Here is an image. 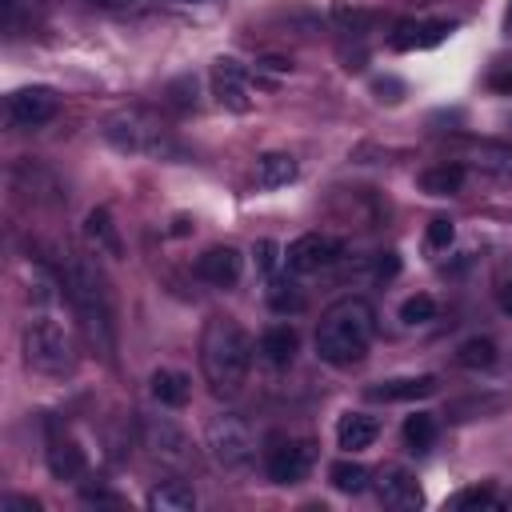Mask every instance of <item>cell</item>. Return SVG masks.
I'll use <instances>...</instances> for the list:
<instances>
[{"label":"cell","mask_w":512,"mask_h":512,"mask_svg":"<svg viewBox=\"0 0 512 512\" xmlns=\"http://www.w3.org/2000/svg\"><path fill=\"white\" fill-rule=\"evenodd\" d=\"M496 300H500V312H504V316H512V280H504V284H500Z\"/></svg>","instance_id":"cell-36"},{"label":"cell","mask_w":512,"mask_h":512,"mask_svg":"<svg viewBox=\"0 0 512 512\" xmlns=\"http://www.w3.org/2000/svg\"><path fill=\"white\" fill-rule=\"evenodd\" d=\"M460 160L484 168V172H496V176H512V148L504 144H492V140H468Z\"/></svg>","instance_id":"cell-22"},{"label":"cell","mask_w":512,"mask_h":512,"mask_svg":"<svg viewBox=\"0 0 512 512\" xmlns=\"http://www.w3.org/2000/svg\"><path fill=\"white\" fill-rule=\"evenodd\" d=\"M200 368L216 396H236L252 368V340L232 316H212L200 336Z\"/></svg>","instance_id":"cell-2"},{"label":"cell","mask_w":512,"mask_h":512,"mask_svg":"<svg viewBox=\"0 0 512 512\" xmlns=\"http://www.w3.org/2000/svg\"><path fill=\"white\" fill-rule=\"evenodd\" d=\"M104 140L120 152H132V156H156V160H176L180 156V144L168 136V128L140 112V108H124L116 116L104 120Z\"/></svg>","instance_id":"cell-5"},{"label":"cell","mask_w":512,"mask_h":512,"mask_svg":"<svg viewBox=\"0 0 512 512\" xmlns=\"http://www.w3.org/2000/svg\"><path fill=\"white\" fill-rule=\"evenodd\" d=\"M328 480H332V488L336 492H364L368 484H372V472L360 464V460H336L332 468H328Z\"/></svg>","instance_id":"cell-25"},{"label":"cell","mask_w":512,"mask_h":512,"mask_svg":"<svg viewBox=\"0 0 512 512\" xmlns=\"http://www.w3.org/2000/svg\"><path fill=\"white\" fill-rule=\"evenodd\" d=\"M492 504H496L492 484H472V488H464V492L452 496V508H456V512H468V508H492Z\"/></svg>","instance_id":"cell-30"},{"label":"cell","mask_w":512,"mask_h":512,"mask_svg":"<svg viewBox=\"0 0 512 512\" xmlns=\"http://www.w3.org/2000/svg\"><path fill=\"white\" fill-rule=\"evenodd\" d=\"M44 460H48V472H52L56 480H76V476L84 472V452H80V444L68 440V436H52L48 448H44Z\"/></svg>","instance_id":"cell-19"},{"label":"cell","mask_w":512,"mask_h":512,"mask_svg":"<svg viewBox=\"0 0 512 512\" xmlns=\"http://www.w3.org/2000/svg\"><path fill=\"white\" fill-rule=\"evenodd\" d=\"M296 172H300V164L292 152H264L256 160V188H284L296 180Z\"/></svg>","instance_id":"cell-23"},{"label":"cell","mask_w":512,"mask_h":512,"mask_svg":"<svg viewBox=\"0 0 512 512\" xmlns=\"http://www.w3.org/2000/svg\"><path fill=\"white\" fill-rule=\"evenodd\" d=\"M508 28H512V8H508Z\"/></svg>","instance_id":"cell-39"},{"label":"cell","mask_w":512,"mask_h":512,"mask_svg":"<svg viewBox=\"0 0 512 512\" xmlns=\"http://www.w3.org/2000/svg\"><path fill=\"white\" fill-rule=\"evenodd\" d=\"M60 284L80 316V328L88 332L92 348L112 360L116 352V308H112V288L100 272V264L92 256L80 252H64V268H60Z\"/></svg>","instance_id":"cell-1"},{"label":"cell","mask_w":512,"mask_h":512,"mask_svg":"<svg viewBox=\"0 0 512 512\" xmlns=\"http://www.w3.org/2000/svg\"><path fill=\"white\" fill-rule=\"evenodd\" d=\"M0 508H4V512H40V504H36L32 496H4Z\"/></svg>","instance_id":"cell-35"},{"label":"cell","mask_w":512,"mask_h":512,"mask_svg":"<svg viewBox=\"0 0 512 512\" xmlns=\"http://www.w3.org/2000/svg\"><path fill=\"white\" fill-rule=\"evenodd\" d=\"M192 4H196V0H192Z\"/></svg>","instance_id":"cell-40"},{"label":"cell","mask_w":512,"mask_h":512,"mask_svg":"<svg viewBox=\"0 0 512 512\" xmlns=\"http://www.w3.org/2000/svg\"><path fill=\"white\" fill-rule=\"evenodd\" d=\"M456 360H460L464 368H472V372L492 368V364H496V344H492L488 336H468V340L456 348Z\"/></svg>","instance_id":"cell-26"},{"label":"cell","mask_w":512,"mask_h":512,"mask_svg":"<svg viewBox=\"0 0 512 512\" xmlns=\"http://www.w3.org/2000/svg\"><path fill=\"white\" fill-rule=\"evenodd\" d=\"M452 20H400L388 36V44L396 52H416V48H436L440 40L452 36Z\"/></svg>","instance_id":"cell-12"},{"label":"cell","mask_w":512,"mask_h":512,"mask_svg":"<svg viewBox=\"0 0 512 512\" xmlns=\"http://www.w3.org/2000/svg\"><path fill=\"white\" fill-rule=\"evenodd\" d=\"M148 392H152V400L164 404V408H184L188 396H192V380H188L180 368H156V372L148 376Z\"/></svg>","instance_id":"cell-17"},{"label":"cell","mask_w":512,"mask_h":512,"mask_svg":"<svg viewBox=\"0 0 512 512\" xmlns=\"http://www.w3.org/2000/svg\"><path fill=\"white\" fill-rule=\"evenodd\" d=\"M432 440H436V416H432V412H412V416L404 420V444H408L412 452H428Z\"/></svg>","instance_id":"cell-27"},{"label":"cell","mask_w":512,"mask_h":512,"mask_svg":"<svg viewBox=\"0 0 512 512\" xmlns=\"http://www.w3.org/2000/svg\"><path fill=\"white\" fill-rule=\"evenodd\" d=\"M24 360H28V368H36L44 376H64L76 368L72 328L52 308L32 312V320L24 324Z\"/></svg>","instance_id":"cell-4"},{"label":"cell","mask_w":512,"mask_h":512,"mask_svg":"<svg viewBox=\"0 0 512 512\" xmlns=\"http://www.w3.org/2000/svg\"><path fill=\"white\" fill-rule=\"evenodd\" d=\"M92 4H108V8H116V4H132V0H92Z\"/></svg>","instance_id":"cell-38"},{"label":"cell","mask_w":512,"mask_h":512,"mask_svg":"<svg viewBox=\"0 0 512 512\" xmlns=\"http://www.w3.org/2000/svg\"><path fill=\"white\" fill-rule=\"evenodd\" d=\"M380 436V420L368 416V412H344L340 424H336V444L344 452H360V448H372Z\"/></svg>","instance_id":"cell-16"},{"label":"cell","mask_w":512,"mask_h":512,"mask_svg":"<svg viewBox=\"0 0 512 512\" xmlns=\"http://www.w3.org/2000/svg\"><path fill=\"white\" fill-rule=\"evenodd\" d=\"M376 92H380V100H384V92H404V84H400V80H376Z\"/></svg>","instance_id":"cell-37"},{"label":"cell","mask_w":512,"mask_h":512,"mask_svg":"<svg viewBox=\"0 0 512 512\" xmlns=\"http://www.w3.org/2000/svg\"><path fill=\"white\" fill-rule=\"evenodd\" d=\"M148 508L156 512H192L196 508V492L184 480H164L148 492Z\"/></svg>","instance_id":"cell-24"},{"label":"cell","mask_w":512,"mask_h":512,"mask_svg":"<svg viewBox=\"0 0 512 512\" xmlns=\"http://www.w3.org/2000/svg\"><path fill=\"white\" fill-rule=\"evenodd\" d=\"M84 240L96 248V256H100V252H104V256H120V252H124L120 228H116V220H112L108 208H92V212L84 216Z\"/></svg>","instance_id":"cell-18"},{"label":"cell","mask_w":512,"mask_h":512,"mask_svg":"<svg viewBox=\"0 0 512 512\" xmlns=\"http://www.w3.org/2000/svg\"><path fill=\"white\" fill-rule=\"evenodd\" d=\"M436 392V376H396V380H380L376 388H368L372 400H424Z\"/></svg>","instance_id":"cell-20"},{"label":"cell","mask_w":512,"mask_h":512,"mask_svg":"<svg viewBox=\"0 0 512 512\" xmlns=\"http://www.w3.org/2000/svg\"><path fill=\"white\" fill-rule=\"evenodd\" d=\"M144 448L164 464H184L192 456V444H188L184 428L172 424L168 416H148L144 420Z\"/></svg>","instance_id":"cell-11"},{"label":"cell","mask_w":512,"mask_h":512,"mask_svg":"<svg viewBox=\"0 0 512 512\" xmlns=\"http://www.w3.org/2000/svg\"><path fill=\"white\" fill-rule=\"evenodd\" d=\"M240 272H244V256H240L232 244H216V248H208V252L196 260V276H200L204 284H212V288L236 284Z\"/></svg>","instance_id":"cell-14"},{"label":"cell","mask_w":512,"mask_h":512,"mask_svg":"<svg viewBox=\"0 0 512 512\" xmlns=\"http://www.w3.org/2000/svg\"><path fill=\"white\" fill-rule=\"evenodd\" d=\"M376 496H380V504H388L396 512H412L424 504V492L408 468H384L376 476Z\"/></svg>","instance_id":"cell-13"},{"label":"cell","mask_w":512,"mask_h":512,"mask_svg":"<svg viewBox=\"0 0 512 512\" xmlns=\"http://www.w3.org/2000/svg\"><path fill=\"white\" fill-rule=\"evenodd\" d=\"M212 96L228 108V112H248L252 108V80L248 68L232 56H220L212 64Z\"/></svg>","instance_id":"cell-9"},{"label":"cell","mask_w":512,"mask_h":512,"mask_svg":"<svg viewBox=\"0 0 512 512\" xmlns=\"http://www.w3.org/2000/svg\"><path fill=\"white\" fill-rule=\"evenodd\" d=\"M464 176L468 172H464L460 160H440V164L420 172V192H428V196H456L464 188Z\"/></svg>","instance_id":"cell-21"},{"label":"cell","mask_w":512,"mask_h":512,"mask_svg":"<svg viewBox=\"0 0 512 512\" xmlns=\"http://www.w3.org/2000/svg\"><path fill=\"white\" fill-rule=\"evenodd\" d=\"M400 272V256L396 252H384L380 260H376V280H392Z\"/></svg>","instance_id":"cell-34"},{"label":"cell","mask_w":512,"mask_h":512,"mask_svg":"<svg viewBox=\"0 0 512 512\" xmlns=\"http://www.w3.org/2000/svg\"><path fill=\"white\" fill-rule=\"evenodd\" d=\"M60 112V96L48 84H24L12 88L4 100V116L12 128H40Z\"/></svg>","instance_id":"cell-7"},{"label":"cell","mask_w":512,"mask_h":512,"mask_svg":"<svg viewBox=\"0 0 512 512\" xmlns=\"http://www.w3.org/2000/svg\"><path fill=\"white\" fill-rule=\"evenodd\" d=\"M268 304H272L276 312H300V308H304V292L296 288V280L268 276Z\"/></svg>","instance_id":"cell-28"},{"label":"cell","mask_w":512,"mask_h":512,"mask_svg":"<svg viewBox=\"0 0 512 512\" xmlns=\"http://www.w3.org/2000/svg\"><path fill=\"white\" fill-rule=\"evenodd\" d=\"M252 256H256V268H260L264 276H276V264L284 260V248H280L276 240H256Z\"/></svg>","instance_id":"cell-31"},{"label":"cell","mask_w":512,"mask_h":512,"mask_svg":"<svg viewBox=\"0 0 512 512\" xmlns=\"http://www.w3.org/2000/svg\"><path fill=\"white\" fill-rule=\"evenodd\" d=\"M296 348H300V336H296L292 324H272V328H264V332H260V344H256V352H260V360H264L268 368H288V364L296 360Z\"/></svg>","instance_id":"cell-15"},{"label":"cell","mask_w":512,"mask_h":512,"mask_svg":"<svg viewBox=\"0 0 512 512\" xmlns=\"http://www.w3.org/2000/svg\"><path fill=\"white\" fill-rule=\"evenodd\" d=\"M400 320H404V324H428V320H436V300H432L428 292L408 296V300L400 304Z\"/></svg>","instance_id":"cell-29"},{"label":"cell","mask_w":512,"mask_h":512,"mask_svg":"<svg viewBox=\"0 0 512 512\" xmlns=\"http://www.w3.org/2000/svg\"><path fill=\"white\" fill-rule=\"evenodd\" d=\"M424 240H428V248H432V252H444V248L456 240L452 220H448V216H436V220L428 224V236H424Z\"/></svg>","instance_id":"cell-32"},{"label":"cell","mask_w":512,"mask_h":512,"mask_svg":"<svg viewBox=\"0 0 512 512\" xmlns=\"http://www.w3.org/2000/svg\"><path fill=\"white\" fill-rule=\"evenodd\" d=\"M372 332H376L372 304L360 300V296H344L316 324V356L332 368H348L368 352Z\"/></svg>","instance_id":"cell-3"},{"label":"cell","mask_w":512,"mask_h":512,"mask_svg":"<svg viewBox=\"0 0 512 512\" xmlns=\"http://www.w3.org/2000/svg\"><path fill=\"white\" fill-rule=\"evenodd\" d=\"M204 440H208V452H212V460H216L220 468H232V472H236V468H248V464H252L256 440H252V432H248V424H244L240 416H232V412L212 416Z\"/></svg>","instance_id":"cell-6"},{"label":"cell","mask_w":512,"mask_h":512,"mask_svg":"<svg viewBox=\"0 0 512 512\" xmlns=\"http://www.w3.org/2000/svg\"><path fill=\"white\" fill-rule=\"evenodd\" d=\"M312 468V444L308 440H276L264 456V472L276 484H296Z\"/></svg>","instance_id":"cell-10"},{"label":"cell","mask_w":512,"mask_h":512,"mask_svg":"<svg viewBox=\"0 0 512 512\" xmlns=\"http://www.w3.org/2000/svg\"><path fill=\"white\" fill-rule=\"evenodd\" d=\"M336 20H340L348 32H360V28H364L372 16H368V12H348V8H336Z\"/></svg>","instance_id":"cell-33"},{"label":"cell","mask_w":512,"mask_h":512,"mask_svg":"<svg viewBox=\"0 0 512 512\" xmlns=\"http://www.w3.org/2000/svg\"><path fill=\"white\" fill-rule=\"evenodd\" d=\"M344 244L336 236H324V232H304L296 236L288 248H284V268L296 272V276H312V272H324L340 260Z\"/></svg>","instance_id":"cell-8"}]
</instances>
